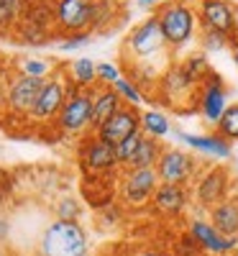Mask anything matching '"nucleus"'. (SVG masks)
Returning a JSON list of instances; mask_svg holds the SVG:
<instances>
[{
    "label": "nucleus",
    "mask_w": 238,
    "mask_h": 256,
    "mask_svg": "<svg viewBox=\"0 0 238 256\" xmlns=\"http://www.w3.org/2000/svg\"><path fill=\"white\" fill-rule=\"evenodd\" d=\"M162 34L166 38V46L172 54L192 44L200 31L198 24V0H172V3H159L154 10Z\"/></svg>",
    "instance_id": "f257e3e1"
},
{
    "label": "nucleus",
    "mask_w": 238,
    "mask_h": 256,
    "mask_svg": "<svg viewBox=\"0 0 238 256\" xmlns=\"http://www.w3.org/2000/svg\"><path fill=\"white\" fill-rule=\"evenodd\" d=\"M90 241L77 220H54L38 238V256H88Z\"/></svg>",
    "instance_id": "f03ea898"
},
{
    "label": "nucleus",
    "mask_w": 238,
    "mask_h": 256,
    "mask_svg": "<svg viewBox=\"0 0 238 256\" xmlns=\"http://www.w3.org/2000/svg\"><path fill=\"white\" fill-rule=\"evenodd\" d=\"M156 54L172 56V49L166 46V38L162 34V26H159L156 16L151 13L148 18L141 20V24H136L131 28V34L126 36L123 56L126 59H136V64H148Z\"/></svg>",
    "instance_id": "7ed1b4c3"
},
{
    "label": "nucleus",
    "mask_w": 238,
    "mask_h": 256,
    "mask_svg": "<svg viewBox=\"0 0 238 256\" xmlns=\"http://www.w3.org/2000/svg\"><path fill=\"white\" fill-rule=\"evenodd\" d=\"M54 126L64 136L84 138L92 134V90H80L70 82V95Z\"/></svg>",
    "instance_id": "20e7f679"
},
{
    "label": "nucleus",
    "mask_w": 238,
    "mask_h": 256,
    "mask_svg": "<svg viewBox=\"0 0 238 256\" xmlns=\"http://www.w3.org/2000/svg\"><path fill=\"white\" fill-rule=\"evenodd\" d=\"M233 174L226 164H212V166H202L198 180L192 184V198L198 202L200 210H212L218 202L228 200L233 195Z\"/></svg>",
    "instance_id": "39448f33"
},
{
    "label": "nucleus",
    "mask_w": 238,
    "mask_h": 256,
    "mask_svg": "<svg viewBox=\"0 0 238 256\" xmlns=\"http://www.w3.org/2000/svg\"><path fill=\"white\" fill-rule=\"evenodd\" d=\"M156 169H120L118 174V198L126 210L151 208V198L159 187Z\"/></svg>",
    "instance_id": "423d86ee"
},
{
    "label": "nucleus",
    "mask_w": 238,
    "mask_h": 256,
    "mask_svg": "<svg viewBox=\"0 0 238 256\" xmlns=\"http://www.w3.org/2000/svg\"><path fill=\"white\" fill-rule=\"evenodd\" d=\"M159 95L162 100L174 108L177 113H190V108L198 110V90L200 82L192 80L182 64H169V70L159 77Z\"/></svg>",
    "instance_id": "0eeeda50"
},
{
    "label": "nucleus",
    "mask_w": 238,
    "mask_h": 256,
    "mask_svg": "<svg viewBox=\"0 0 238 256\" xmlns=\"http://www.w3.org/2000/svg\"><path fill=\"white\" fill-rule=\"evenodd\" d=\"M98 0H54V20L59 36L95 31Z\"/></svg>",
    "instance_id": "6e6552de"
},
{
    "label": "nucleus",
    "mask_w": 238,
    "mask_h": 256,
    "mask_svg": "<svg viewBox=\"0 0 238 256\" xmlns=\"http://www.w3.org/2000/svg\"><path fill=\"white\" fill-rule=\"evenodd\" d=\"M200 162L194 154L184 152V148H177V146H164L162 152V159L156 164V174H159V182L162 184H182V187H190L194 184L200 174Z\"/></svg>",
    "instance_id": "1a4fd4ad"
},
{
    "label": "nucleus",
    "mask_w": 238,
    "mask_h": 256,
    "mask_svg": "<svg viewBox=\"0 0 238 256\" xmlns=\"http://www.w3.org/2000/svg\"><path fill=\"white\" fill-rule=\"evenodd\" d=\"M80 166L90 177H113L120 174V164L116 156V146L100 141L95 134L84 136L80 144Z\"/></svg>",
    "instance_id": "9d476101"
},
{
    "label": "nucleus",
    "mask_w": 238,
    "mask_h": 256,
    "mask_svg": "<svg viewBox=\"0 0 238 256\" xmlns=\"http://www.w3.org/2000/svg\"><path fill=\"white\" fill-rule=\"evenodd\" d=\"M67 95H70V80L64 74V70H56L52 77H46L44 88H41L38 100L34 105V113H31V120L54 123L59 110L64 108V102H67Z\"/></svg>",
    "instance_id": "9b49d317"
},
{
    "label": "nucleus",
    "mask_w": 238,
    "mask_h": 256,
    "mask_svg": "<svg viewBox=\"0 0 238 256\" xmlns=\"http://www.w3.org/2000/svg\"><path fill=\"white\" fill-rule=\"evenodd\" d=\"M187 233L194 238V244L202 248L205 256H230L233 251H238V236H223V233L208 220V216L205 218H200V216L190 218Z\"/></svg>",
    "instance_id": "f8f14e48"
},
{
    "label": "nucleus",
    "mask_w": 238,
    "mask_h": 256,
    "mask_svg": "<svg viewBox=\"0 0 238 256\" xmlns=\"http://www.w3.org/2000/svg\"><path fill=\"white\" fill-rule=\"evenodd\" d=\"M228 88L220 74L210 72L202 82H200V90H198V110L202 116V120L208 126H218V120L223 118L226 108H228Z\"/></svg>",
    "instance_id": "ddd939ff"
},
{
    "label": "nucleus",
    "mask_w": 238,
    "mask_h": 256,
    "mask_svg": "<svg viewBox=\"0 0 238 256\" xmlns=\"http://www.w3.org/2000/svg\"><path fill=\"white\" fill-rule=\"evenodd\" d=\"M44 82L46 80L16 74V80H10V84L6 88V110L10 116H18V118H31Z\"/></svg>",
    "instance_id": "4468645a"
},
{
    "label": "nucleus",
    "mask_w": 238,
    "mask_h": 256,
    "mask_svg": "<svg viewBox=\"0 0 238 256\" xmlns=\"http://www.w3.org/2000/svg\"><path fill=\"white\" fill-rule=\"evenodd\" d=\"M236 3L230 0H198L200 31H220L236 36Z\"/></svg>",
    "instance_id": "2eb2a0df"
},
{
    "label": "nucleus",
    "mask_w": 238,
    "mask_h": 256,
    "mask_svg": "<svg viewBox=\"0 0 238 256\" xmlns=\"http://www.w3.org/2000/svg\"><path fill=\"white\" fill-rule=\"evenodd\" d=\"M138 131H141V110L134 108V105H123L110 120L98 128L95 136L110 146H118L120 141H126L128 136H134Z\"/></svg>",
    "instance_id": "dca6fc26"
},
{
    "label": "nucleus",
    "mask_w": 238,
    "mask_h": 256,
    "mask_svg": "<svg viewBox=\"0 0 238 256\" xmlns=\"http://www.w3.org/2000/svg\"><path fill=\"white\" fill-rule=\"evenodd\" d=\"M174 138L182 141L184 146H190L192 152H198L208 159H218L226 162L233 156V144L226 141L218 131H210V134H187V131H174Z\"/></svg>",
    "instance_id": "f3484780"
},
{
    "label": "nucleus",
    "mask_w": 238,
    "mask_h": 256,
    "mask_svg": "<svg viewBox=\"0 0 238 256\" xmlns=\"http://www.w3.org/2000/svg\"><path fill=\"white\" fill-rule=\"evenodd\" d=\"M192 192L190 187L182 184H159L154 198H151V210L162 218H180L182 212L190 208Z\"/></svg>",
    "instance_id": "a211bd4d"
},
{
    "label": "nucleus",
    "mask_w": 238,
    "mask_h": 256,
    "mask_svg": "<svg viewBox=\"0 0 238 256\" xmlns=\"http://www.w3.org/2000/svg\"><path fill=\"white\" fill-rule=\"evenodd\" d=\"M123 105L126 102L120 100L116 88H105V84L92 88V134H98V128L110 120Z\"/></svg>",
    "instance_id": "6ab92c4d"
},
{
    "label": "nucleus",
    "mask_w": 238,
    "mask_h": 256,
    "mask_svg": "<svg viewBox=\"0 0 238 256\" xmlns=\"http://www.w3.org/2000/svg\"><path fill=\"white\" fill-rule=\"evenodd\" d=\"M208 220L223 236H238V195H230L228 200H223L212 210H208Z\"/></svg>",
    "instance_id": "aec40b11"
},
{
    "label": "nucleus",
    "mask_w": 238,
    "mask_h": 256,
    "mask_svg": "<svg viewBox=\"0 0 238 256\" xmlns=\"http://www.w3.org/2000/svg\"><path fill=\"white\" fill-rule=\"evenodd\" d=\"M64 74L67 80L80 90H92L98 88V62L90 59V56H80V59H72L67 67H64Z\"/></svg>",
    "instance_id": "412c9836"
},
{
    "label": "nucleus",
    "mask_w": 238,
    "mask_h": 256,
    "mask_svg": "<svg viewBox=\"0 0 238 256\" xmlns=\"http://www.w3.org/2000/svg\"><path fill=\"white\" fill-rule=\"evenodd\" d=\"M162 152H164V144H162L159 138L144 136L136 156L131 159V164H128L126 169H156V164H159V159H162Z\"/></svg>",
    "instance_id": "4be33fe9"
},
{
    "label": "nucleus",
    "mask_w": 238,
    "mask_h": 256,
    "mask_svg": "<svg viewBox=\"0 0 238 256\" xmlns=\"http://www.w3.org/2000/svg\"><path fill=\"white\" fill-rule=\"evenodd\" d=\"M141 134L148 136V138H164L172 134V123L166 118V113L156 110V108H151V110H144L141 113Z\"/></svg>",
    "instance_id": "5701e85b"
},
{
    "label": "nucleus",
    "mask_w": 238,
    "mask_h": 256,
    "mask_svg": "<svg viewBox=\"0 0 238 256\" xmlns=\"http://www.w3.org/2000/svg\"><path fill=\"white\" fill-rule=\"evenodd\" d=\"M20 13H24V0H0V34H13Z\"/></svg>",
    "instance_id": "b1692460"
},
{
    "label": "nucleus",
    "mask_w": 238,
    "mask_h": 256,
    "mask_svg": "<svg viewBox=\"0 0 238 256\" xmlns=\"http://www.w3.org/2000/svg\"><path fill=\"white\" fill-rule=\"evenodd\" d=\"M56 70L49 59H38V56H24L18 62V74H26V77H38V80H46L52 77Z\"/></svg>",
    "instance_id": "393cba45"
},
{
    "label": "nucleus",
    "mask_w": 238,
    "mask_h": 256,
    "mask_svg": "<svg viewBox=\"0 0 238 256\" xmlns=\"http://www.w3.org/2000/svg\"><path fill=\"white\" fill-rule=\"evenodd\" d=\"M113 88H116V92L120 95V100H123L126 105H134V108H138V105L146 100V92L138 88V84H136L131 77H126V74L113 84Z\"/></svg>",
    "instance_id": "a878e982"
},
{
    "label": "nucleus",
    "mask_w": 238,
    "mask_h": 256,
    "mask_svg": "<svg viewBox=\"0 0 238 256\" xmlns=\"http://www.w3.org/2000/svg\"><path fill=\"white\" fill-rule=\"evenodd\" d=\"M215 131H218L226 141H230V144L238 141V102H230L226 108L223 118L218 120V126H215Z\"/></svg>",
    "instance_id": "bb28decb"
},
{
    "label": "nucleus",
    "mask_w": 238,
    "mask_h": 256,
    "mask_svg": "<svg viewBox=\"0 0 238 256\" xmlns=\"http://www.w3.org/2000/svg\"><path fill=\"white\" fill-rule=\"evenodd\" d=\"M182 67H184V72L192 77V80H198V82H202L212 70H210V62H208V56H205V52H194V54H190L184 62H180Z\"/></svg>",
    "instance_id": "cd10ccee"
},
{
    "label": "nucleus",
    "mask_w": 238,
    "mask_h": 256,
    "mask_svg": "<svg viewBox=\"0 0 238 256\" xmlns=\"http://www.w3.org/2000/svg\"><path fill=\"white\" fill-rule=\"evenodd\" d=\"M238 36H228V34H220V31H200V46L205 52H226L233 46V41Z\"/></svg>",
    "instance_id": "c85d7f7f"
},
{
    "label": "nucleus",
    "mask_w": 238,
    "mask_h": 256,
    "mask_svg": "<svg viewBox=\"0 0 238 256\" xmlns=\"http://www.w3.org/2000/svg\"><path fill=\"white\" fill-rule=\"evenodd\" d=\"M141 141H144V134L138 131V134L128 136L126 141H120V144L116 146V156H118V164H120V169H126L128 164H131V159L136 156V152H138Z\"/></svg>",
    "instance_id": "c756f323"
},
{
    "label": "nucleus",
    "mask_w": 238,
    "mask_h": 256,
    "mask_svg": "<svg viewBox=\"0 0 238 256\" xmlns=\"http://www.w3.org/2000/svg\"><path fill=\"white\" fill-rule=\"evenodd\" d=\"M120 77H123L120 64H116V62H98V84L113 88Z\"/></svg>",
    "instance_id": "7c9ffc66"
},
{
    "label": "nucleus",
    "mask_w": 238,
    "mask_h": 256,
    "mask_svg": "<svg viewBox=\"0 0 238 256\" xmlns=\"http://www.w3.org/2000/svg\"><path fill=\"white\" fill-rule=\"evenodd\" d=\"M80 212H82V205L74 198H62L56 202V220H77Z\"/></svg>",
    "instance_id": "2f4dec72"
},
{
    "label": "nucleus",
    "mask_w": 238,
    "mask_h": 256,
    "mask_svg": "<svg viewBox=\"0 0 238 256\" xmlns=\"http://www.w3.org/2000/svg\"><path fill=\"white\" fill-rule=\"evenodd\" d=\"M172 256H205V254L198 244H194V238L184 230V233H180V244L174 246V254Z\"/></svg>",
    "instance_id": "473e14b6"
},
{
    "label": "nucleus",
    "mask_w": 238,
    "mask_h": 256,
    "mask_svg": "<svg viewBox=\"0 0 238 256\" xmlns=\"http://www.w3.org/2000/svg\"><path fill=\"white\" fill-rule=\"evenodd\" d=\"M64 41L59 44V49L62 52H74V49H82V46H88L90 41H92V36L90 34H72V36H62Z\"/></svg>",
    "instance_id": "72a5a7b5"
},
{
    "label": "nucleus",
    "mask_w": 238,
    "mask_h": 256,
    "mask_svg": "<svg viewBox=\"0 0 238 256\" xmlns=\"http://www.w3.org/2000/svg\"><path fill=\"white\" fill-rule=\"evenodd\" d=\"M128 256H166L162 248H151V246H146V248H136V251H131Z\"/></svg>",
    "instance_id": "f704fd0d"
},
{
    "label": "nucleus",
    "mask_w": 238,
    "mask_h": 256,
    "mask_svg": "<svg viewBox=\"0 0 238 256\" xmlns=\"http://www.w3.org/2000/svg\"><path fill=\"white\" fill-rule=\"evenodd\" d=\"M136 6H138V8H144V10H156L159 0H136Z\"/></svg>",
    "instance_id": "c9c22d12"
},
{
    "label": "nucleus",
    "mask_w": 238,
    "mask_h": 256,
    "mask_svg": "<svg viewBox=\"0 0 238 256\" xmlns=\"http://www.w3.org/2000/svg\"><path fill=\"white\" fill-rule=\"evenodd\" d=\"M8 230H10V226L6 223V218H0V241H3V238L8 236Z\"/></svg>",
    "instance_id": "e433bc0d"
},
{
    "label": "nucleus",
    "mask_w": 238,
    "mask_h": 256,
    "mask_svg": "<svg viewBox=\"0 0 238 256\" xmlns=\"http://www.w3.org/2000/svg\"><path fill=\"white\" fill-rule=\"evenodd\" d=\"M230 56H233V64L238 67V38L233 41V46H230Z\"/></svg>",
    "instance_id": "4c0bfd02"
},
{
    "label": "nucleus",
    "mask_w": 238,
    "mask_h": 256,
    "mask_svg": "<svg viewBox=\"0 0 238 256\" xmlns=\"http://www.w3.org/2000/svg\"><path fill=\"white\" fill-rule=\"evenodd\" d=\"M3 70H6V59L0 56V74H3Z\"/></svg>",
    "instance_id": "58836bf2"
},
{
    "label": "nucleus",
    "mask_w": 238,
    "mask_h": 256,
    "mask_svg": "<svg viewBox=\"0 0 238 256\" xmlns=\"http://www.w3.org/2000/svg\"><path fill=\"white\" fill-rule=\"evenodd\" d=\"M236 36H238V8H236Z\"/></svg>",
    "instance_id": "ea45409f"
},
{
    "label": "nucleus",
    "mask_w": 238,
    "mask_h": 256,
    "mask_svg": "<svg viewBox=\"0 0 238 256\" xmlns=\"http://www.w3.org/2000/svg\"><path fill=\"white\" fill-rule=\"evenodd\" d=\"M98 3H108V6H113V3H116V0H98Z\"/></svg>",
    "instance_id": "a19ab883"
},
{
    "label": "nucleus",
    "mask_w": 238,
    "mask_h": 256,
    "mask_svg": "<svg viewBox=\"0 0 238 256\" xmlns=\"http://www.w3.org/2000/svg\"><path fill=\"white\" fill-rule=\"evenodd\" d=\"M159 3H172V0H159Z\"/></svg>",
    "instance_id": "79ce46f5"
},
{
    "label": "nucleus",
    "mask_w": 238,
    "mask_h": 256,
    "mask_svg": "<svg viewBox=\"0 0 238 256\" xmlns=\"http://www.w3.org/2000/svg\"><path fill=\"white\" fill-rule=\"evenodd\" d=\"M230 256H238V251H233V254H230Z\"/></svg>",
    "instance_id": "37998d69"
},
{
    "label": "nucleus",
    "mask_w": 238,
    "mask_h": 256,
    "mask_svg": "<svg viewBox=\"0 0 238 256\" xmlns=\"http://www.w3.org/2000/svg\"><path fill=\"white\" fill-rule=\"evenodd\" d=\"M236 190H238V182H236ZM236 195H238V192H236Z\"/></svg>",
    "instance_id": "c03bdc74"
}]
</instances>
